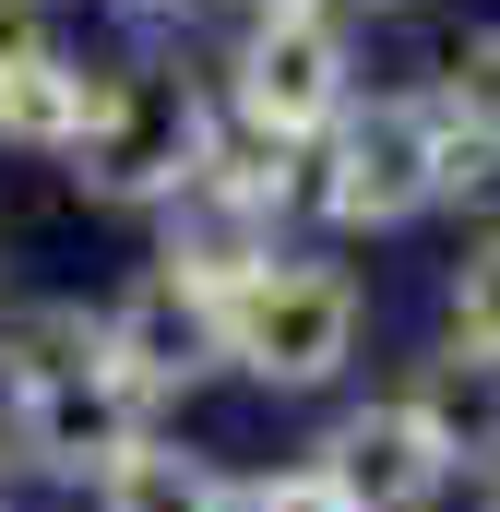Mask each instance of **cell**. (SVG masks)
Returning a JSON list of instances; mask_svg holds the SVG:
<instances>
[{"mask_svg": "<svg viewBox=\"0 0 500 512\" xmlns=\"http://www.w3.org/2000/svg\"><path fill=\"white\" fill-rule=\"evenodd\" d=\"M143 417H155V405H143V393L120 382V358H108V310L48 298V310H24V322L0 334V441H12V465L96 489L131 441H143Z\"/></svg>", "mask_w": 500, "mask_h": 512, "instance_id": "1", "label": "cell"}, {"mask_svg": "<svg viewBox=\"0 0 500 512\" xmlns=\"http://www.w3.org/2000/svg\"><path fill=\"white\" fill-rule=\"evenodd\" d=\"M441 143H453V120L429 108V84H393V96H370V108H346V120L310 143V203L334 215V227H417L429 203H441Z\"/></svg>", "mask_w": 500, "mask_h": 512, "instance_id": "2", "label": "cell"}, {"mask_svg": "<svg viewBox=\"0 0 500 512\" xmlns=\"http://www.w3.org/2000/svg\"><path fill=\"white\" fill-rule=\"evenodd\" d=\"M358 322H370V298H358V274L346 262H262L250 286H227V370L262 393H322L346 358H358Z\"/></svg>", "mask_w": 500, "mask_h": 512, "instance_id": "3", "label": "cell"}, {"mask_svg": "<svg viewBox=\"0 0 500 512\" xmlns=\"http://www.w3.org/2000/svg\"><path fill=\"white\" fill-rule=\"evenodd\" d=\"M346 108H358V84H346V24H334V12H250L239 60H227V120L262 131V143H286V155H310Z\"/></svg>", "mask_w": 500, "mask_h": 512, "instance_id": "4", "label": "cell"}, {"mask_svg": "<svg viewBox=\"0 0 500 512\" xmlns=\"http://www.w3.org/2000/svg\"><path fill=\"white\" fill-rule=\"evenodd\" d=\"M203 143H215V108H203L179 72H120L108 120L72 143V179H84L108 215H143V203H167V191L203 167Z\"/></svg>", "mask_w": 500, "mask_h": 512, "instance_id": "5", "label": "cell"}, {"mask_svg": "<svg viewBox=\"0 0 500 512\" xmlns=\"http://www.w3.org/2000/svg\"><path fill=\"white\" fill-rule=\"evenodd\" d=\"M310 465L334 477V501H346V512H429L453 477H465L417 393H370V405H346V417L322 429V453H310Z\"/></svg>", "mask_w": 500, "mask_h": 512, "instance_id": "6", "label": "cell"}, {"mask_svg": "<svg viewBox=\"0 0 500 512\" xmlns=\"http://www.w3.org/2000/svg\"><path fill=\"white\" fill-rule=\"evenodd\" d=\"M108 358H120V382L143 393V405L203 393L215 370H227V298L179 286L167 262H155V274H131L120 298H108Z\"/></svg>", "mask_w": 500, "mask_h": 512, "instance_id": "7", "label": "cell"}, {"mask_svg": "<svg viewBox=\"0 0 500 512\" xmlns=\"http://www.w3.org/2000/svg\"><path fill=\"white\" fill-rule=\"evenodd\" d=\"M108 96H120V60H72L48 36V48H24L0 72V143L12 155H72L84 131L108 120Z\"/></svg>", "mask_w": 500, "mask_h": 512, "instance_id": "8", "label": "cell"}, {"mask_svg": "<svg viewBox=\"0 0 500 512\" xmlns=\"http://www.w3.org/2000/svg\"><path fill=\"white\" fill-rule=\"evenodd\" d=\"M405 393L429 405V429L453 441V465H465V477H489V465H500V358H465V346H441V358H429Z\"/></svg>", "mask_w": 500, "mask_h": 512, "instance_id": "9", "label": "cell"}, {"mask_svg": "<svg viewBox=\"0 0 500 512\" xmlns=\"http://www.w3.org/2000/svg\"><path fill=\"white\" fill-rule=\"evenodd\" d=\"M96 512H227V477H215L191 441H155V429H143L120 465L96 477Z\"/></svg>", "mask_w": 500, "mask_h": 512, "instance_id": "10", "label": "cell"}, {"mask_svg": "<svg viewBox=\"0 0 500 512\" xmlns=\"http://www.w3.org/2000/svg\"><path fill=\"white\" fill-rule=\"evenodd\" d=\"M441 346L500 358V227H477V239H465V262L441 274Z\"/></svg>", "mask_w": 500, "mask_h": 512, "instance_id": "11", "label": "cell"}, {"mask_svg": "<svg viewBox=\"0 0 500 512\" xmlns=\"http://www.w3.org/2000/svg\"><path fill=\"white\" fill-rule=\"evenodd\" d=\"M429 108L453 131H500V24H465L453 48H441V72H429Z\"/></svg>", "mask_w": 500, "mask_h": 512, "instance_id": "12", "label": "cell"}, {"mask_svg": "<svg viewBox=\"0 0 500 512\" xmlns=\"http://www.w3.org/2000/svg\"><path fill=\"white\" fill-rule=\"evenodd\" d=\"M24 48H48V0H0V72H12Z\"/></svg>", "mask_w": 500, "mask_h": 512, "instance_id": "13", "label": "cell"}, {"mask_svg": "<svg viewBox=\"0 0 500 512\" xmlns=\"http://www.w3.org/2000/svg\"><path fill=\"white\" fill-rule=\"evenodd\" d=\"M477 512H500V465H489V477H477Z\"/></svg>", "mask_w": 500, "mask_h": 512, "instance_id": "14", "label": "cell"}, {"mask_svg": "<svg viewBox=\"0 0 500 512\" xmlns=\"http://www.w3.org/2000/svg\"><path fill=\"white\" fill-rule=\"evenodd\" d=\"M120 12H191V0H120Z\"/></svg>", "mask_w": 500, "mask_h": 512, "instance_id": "15", "label": "cell"}, {"mask_svg": "<svg viewBox=\"0 0 500 512\" xmlns=\"http://www.w3.org/2000/svg\"><path fill=\"white\" fill-rule=\"evenodd\" d=\"M0 465H12V453H0ZM0 512H12V477H0Z\"/></svg>", "mask_w": 500, "mask_h": 512, "instance_id": "16", "label": "cell"}, {"mask_svg": "<svg viewBox=\"0 0 500 512\" xmlns=\"http://www.w3.org/2000/svg\"><path fill=\"white\" fill-rule=\"evenodd\" d=\"M370 12H381V0H370Z\"/></svg>", "mask_w": 500, "mask_h": 512, "instance_id": "17", "label": "cell"}]
</instances>
